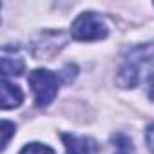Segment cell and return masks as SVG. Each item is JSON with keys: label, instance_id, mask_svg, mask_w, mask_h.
<instances>
[{"label": "cell", "instance_id": "obj_7", "mask_svg": "<svg viewBox=\"0 0 154 154\" xmlns=\"http://www.w3.org/2000/svg\"><path fill=\"white\" fill-rule=\"evenodd\" d=\"M111 150L112 154H136L132 140L123 132H116L111 136Z\"/></svg>", "mask_w": 154, "mask_h": 154}, {"label": "cell", "instance_id": "obj_4", "mask_svg": "<svg viewBox=\"0 0 154 154\" xmlns=\"http://www.w3.org/2000/svg\"><path fill=\"white\" fill-rule=\"evenodd\" d=\"M62 141L65 145V154H93L96 152V141L87 136H74L63 132Z\"/></svg>", "mask_w": 154, "mask_h": 154}, {"label": "cell", "instance_id": "obj_8", "mask_svg": "<svg viewBox=\"0 0 154 154\" xmlns=\"http://www.w3.org/2000/svg\"><path fill=\"white\" fill-rule=\"evenodd\" d=\"M18 154H54V150L49 145H45V143L33 141V143H27Z\"/></svg>", "mask_w": 154, "mask_h": 154}, {"label": "cell", "instance_id": "obj_5", "mask_svg": "<svg viewBox=\"0 0 154 154\" xmlns=\"http://www.w3.org/2000/svg\"><path fill=\"white\" fill-rule=\"evenodd\" d=\"M24 102V93L17 84H11L8 78H2L0 82V105L4 111L20 107Z\"/></svg>", "mask_w": 154, "mask_h": 154}, {"label": "cell", "instance_id": "obj_3", "mask_svg": "<svg viewBox=\"0 0 154 154\" xmlns=\"http://www.w3.org/2000/svg\"><path fill=\"white\" fill-rule=\"evenodd\" d=\"M145 51H147V47H138V49H134L127 56L125 63L120 67V71L116 74L118 87H122V89H134L140 84V80H141V69H143V65L150 58V56L145 58V54H143Z\"/></svg>", "mask_w": 154, "mask_h": 154}, {"label": "cell", "instance_id": "obj_10", "mask_svg": "<svg viewBox=\"0 0 154 154\" xmlns=\"http://www.w3.org/2000/svg\"><path fill=\"white\" fill-rule=\"evenodd\" d=\"M145 141H147V147L150 150V154H154V123H150L145 131Z\"/></svg>", "mask_w": 154, "mask_h": 154}, {"label": "cell", "instance_id": "obj_1", "mask_svg": "<svg viewBox=\"0 0 154 154\" xmlns=\"http://www.w3.org/2000/svg\"><path fill=\"white\" fill-rule=\"evenodd\" d=\"M71 36L78 42L103 40L109 36V26L100 15L93 11H85L80 13L71 24Z\"/></svg>", "mask_w": 154, "mask_h": 154}, {"label": "cell", "instance_id": "obj_2", "mask_svg": "<svg viewBox=\"0 0 154 154\" xmlns=\"http://www.w3.org/2000/svg\"><path fill=\"white\" fill-rule=\"evenodd\" d=\"M29 87L33 89L35 102L38 107H47L58 94L60 76L49 69H35L27 76Z\"/></svg>", "mask_w": 154, "mask_h": 154}, {"label": "cell", "instance_id": "obj_9", "mask_svg": "<svg viewBox=\"0 0 154 154\" xmlns=\"http://www.w3.org/2000/svg\"><path fill=\"white\" fill-rule=\"evenodd\" d=\"M15 132H17V125L11 123V122H8V120H4V122H2V150L8 149L9 140H11V136H13Z\"/></svg>", "mask_w": 154, "mask_h": 154}, {"label": "cell", "instance_id": "obj_6", "mask_svg": "<svg viewBox=\"0 0 154 154\" xmlns=\"http://www.w3.org/2000/svg\"><path fill=\"white\" fill-rule=\"evenodd\" d=\"M26 69V63L24 60L18 56V54H11L9 53V47H4L2 49V74H4V78H8V76H18L22 74Z\"/></svg>", "mask_w": 154, "mask_h": 154}, {"label": "cell", "instance_id": "obj_11", "mask_svg": "<svg viewBox=\"0 0 154 154\" xmlns=\"http://www.w3.org/2000/svg\"><path fill=\"white\" fill-rule=\"evenodd\" d=\"M149 98L154 102V74L150 76V80H149Z\"/></svg>", "mask_w": 154, "mask_h": 154}]
</instances>
